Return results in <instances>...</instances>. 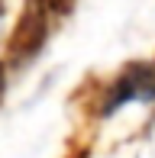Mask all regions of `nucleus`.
I'll return each instance as SVG.
<instances>
[{
  "label": "nucleus",
  "mask_w": 155,
  "mask_h": 158,
  "mask_svg": "<svg viewBox=\"0 0 155 158\" xmlns=\"http://www.w3.org/2000/svg\"><path fill=\"white\" fill-rule=\"evenodd\" d=\"M52 19H55L52 13H45L39 3H32V0H26L23 13H19V19H16V26H13L10 39H6V58H10L13 68L29 64L42 48H45Z\"/></svg>",
  "instance_id": "1"
},
{
  "label": "nucleus",
  "mask_w": 155,
  "mask_h": 158,
  "mask_svg": "<svg viewBox=\"0 0 155 158\" xmlns=\"http://www.w3.org/2000/svg\"><path fill=\"white\" fill-rule=\"evenodd\" d=\"M152 100H155V64L152 61H132L107 87L97 116H113L126 103H152Z\"/></svg>",
  "instance_id": "2"
},
{
  "label": "nucleus",
  "mask_w": 155,
  "mask_h": 158,
  "mask_svg": "<svg viewBox=\"0 0 155 158\" xmlns=\"http://www.w3.org/2000/svg\"><path fill=\"white\" fill-rule=\"evenodd\" d=\"M32 3H39L42 10L52 13V16H65V13L74 6V0H32Z\"/></svg>",
  "instance_id": "3"
},
{
  "label": "nucleus",
  "mask_w": 155,
  "mask_h": 158,
  "mask_svg": "<svg viewBox=\"0 0 155 158\" xmlns=\"http://www.w3.org/2000/svg\"><path fill=\"white\" fill-rule=\"evenodd\" d=\"M3 90H6V68H3V61H0V100H3Z\"/></svg>",
  "instance_id": "4"
}]
</instances>
